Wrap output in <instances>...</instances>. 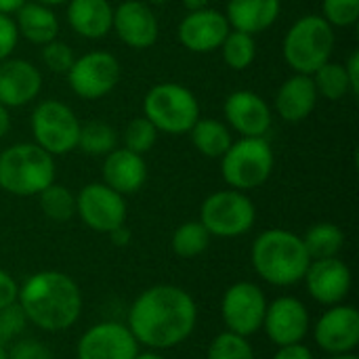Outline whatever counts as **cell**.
I'll list each match as a JSON object with an SVG mask.
<instances>
[{
	"mask_svg": "<svg viewBox=\"0 0 359 359\" xmlns=\"http://www.w3.org/2000/svg\"><path fill=\"white\" fill-rule=\"evenodd\" d=\"M19 42V32L15 25V19L11 15L0 13V61L8 59Z\"/></svg>",
	"mask_w": 359,
	"mask_h": 359,
	"instance_id": "cell-39",
	"label": "cell"
},
{
	"mask_svg": "<svg viewBox=\"0 0 359 359\" xmlns=\"http://www.w3.org/2000/svg\"><path fill=\"white\" fill-rule=\"evenodd\" d=\"M227 124L242 137H265L271 128V107L252 90H236L223 103Z\"/></svg>",
	"mask_w": 359,
	"mask_h": 359,
	"instance_id": "cell-19",
	"label": "cell"
},
{
	"mask_svg": "<svg viewBox=\"0 0 359 359\" xmlns=\"http://www.w3.org/2000/svg\"><path fill=\"white\" fill-rule=\"evenodd\" d=\"M143 116L158 128V133L185 135L200 118V103L187 86L162 82L147 90L143 99Z\"/></svg>",
	"mask_w": 359,
	"mask_h": 359,
	"instance_id": "cell-7",
	"label": "cell"
},
{
	"mask_svg": "<svg viewBox=\"0 0 359 359\" xmlns=\"http://www.w3.org/2000/svg\"><path fill=\"white\" fill-rule=\"evenodd\" d=\"M206 359H257L255 349L246 337L233 334L229 330L217 334L208 347Z\"/></svg>",
	"mask_w": 359,
	"mask_h": 359,
	"instance_id": "cell-33",
	"label": "cell"
},
{
	"mask_svg": "<svg viewBox=\"0 0 359 359\" xmlns=\"http://www.w3.org/2000/svg\"><path fill=\"white\" fill-rule=\"evenodd\" d=\"M334 50V27L322 15H303L284 36L282 55L294 74L311 76Z\"/></svg>",
	"mask_w": 359,
	"mask_h": 359,
	"instance_id": "cell-5",
	"label": "cell"
},
{
	"mask_svg": "<svg viewBox=\"0 0 359 359\" xmlns=\"http://www.w3.org/2000/svg\"><path fill=\"white\" fill-rule=\"evenodd\" d=\"M156 141H158V128L145 116L133 118L124 128V147L139 156L151 151Z\"/></svg>",
	"mask_w": 359,
	"mask_h": 359,
	"instance_id": "cell-34",
	"label": "cell"
},
{
	"mask_svg": "<svg viewBox=\"0 0 359 359\" xmlns=\"http://www.w3.org/2000/svg\"><path fill=\"white\" fill-rule=\"evenodd\" d=\"M198 324L194 297L172 284H158L143 290L128 309V328L139 345L151 351H166L185 343Z\"/></svg>",
	"mask_w": 359,
	"mask_h": 359,
	"instance_id": "cell-1",
	"label": "cell"
},
{
	"mask_svg": "<svg viewBox=\"0 0 359 359\" xmlns=\"http://www.w3.org/2000/svg\"><path fill=\"white\" fill-rule=\"evenodd\" d=\"M27 324L44 332H63L72 328L82 313V292L63 271L46 269L29 276L17 294Z\"/></svg>",
	"mask_w": 359,
	"mask_h": 359,
	"instance_id": "cell-2",
	"label": "cell"
},
{
	"mask_svg": "<svg viewBox=\"0 0 359 359\" xmlns=\"http://www.w3.org/2000/svg\"><path fill=\"white\" fill-rule=\"evenodd\" d=\"M303 244L311 261L330 259V257H339V252L343 250L345 233L334 223H318L307 229V233L303 236Z\"/></svg>",
	"mask_w": 359,
	"mask_h": 359,
	"instance_id": "cell-27",
	"label": "cell"
},
{
	"mask_svg": "<svg viewBox=\"0 0 359 359\" xmlns=\"http://www.w3.org/2000/svg\"><path fill=\"white\" fill-rule=\"evenodd\" d=\"M303 282L307 286L309 297L316 303L324 307H332L349 297L353 278L345 261H341L339 257H330V259L311 261Z\"/></svg>",
	"mask_w": 359,
	"mask_h": 359,
	"instance_id": "cell-17",
	"label": "cell"
},
{
	"mask_svg": "<svg viewBox=\"0 0 359 359\" xmlns=\"http://www.w3.org/2000/svg\"><path fill=\"white\" fill-rule=\"evenodd\" d=\"M139 343L130 328L120 322H99L90 326L76 345L78 359H135Z\"/></svg>",
	"mask_w": 359,
	"mask_h": 359,
	"instance_id": "cell-15",
	"label": "cell"
},
{
	"mask_svg": "<svg viewBox=\"0 0 359 359\" xmlns=\"http://www.w3.org/2000/svg\"><path fill=\"white\" fill-rule=\"evenodd\" d=\"M76 215L88 229L109 233L126 223V202L124 196L107 187L103 181L90 183L76 196Z\"/></svg>",
	"mask_w": 359,
	"mask_h": 359,
	"instance_id": "cell-12",
	"label": "cell"
},
{
	"mask_svg": "<svg viewBox=\"0 0 359 359\" xmlns=\"http://www.w3.org/2000/svg\"><path fill=\"white\" fill-rule=\"evenodd\" d=\"M229 32L231 27L225 13L208 6L202 11L187 13L179 23L177 36L181 46H185L191 53L204 55V53L219 50Z\"/></svg>",
	"mask_w": 359,
	"mask_h": 359,
	"instance_id": "cell-18",
	"label": "cell"
},
{
	"mask_svg": "<svg viewBox=\"0 0 359 359\" xmlns=\"http://www.w3.org/2000/svg\"><path fill=\"white\" fill-rule=\"evenodd\" d=\"M147 4H166V2H170V0H145Z\"/></svg>",
	"mask_w": 359,
	"mask_h": 359,
	"instance_id": "cell-50",
	"label": "cell"
},
{
	"mask_svg": "<svg viewBox=\"0 0 359 359\" xmlns=\"http://www.w3.org/2000/svg\"><path fill=\"white\" fill-rule=\"evenodd\" d=\"M34 2L44 4V6H48V8H55V6H63V4H67L69 0H34Z\"/></svg>",
	"mask_w": 359,
	"mask_h": 359,
	"instance_id": "cell-48",
	"label": "cell"
},
{
	"mask_svg": "<svg viewBox=\"0 0 359 359\" xmlns=\"http://www.w3.org/2000/svg\"><path fill=\"white\" fill-rule=\"evenodd\" d=\"M101 175L107 187H111L120 196H130V194H137L145 185L147 164L143 156L126 147H116L114 151L105 156Z\"/></svg>",
	"mask_w": 359,
	"mask_h": 359,
	"instance_id": "cell-21",
	"label": "cell"
},
{
	"mask_svg": "<svg viewBox=\"0 0 359 359\" xmlns=\"http://www.w3.org/2000/svg\"><path fill=\"white\" fill-rule=\"evenodd\" d=\"M27 320L21 311V307L15 303L0 311V345L11 343L15 337H19L25 328Z\"/></svg>",
	"mask_w": 359,
	"mask_h": 359,
	"instance_id": "cell-37",
	"label": "cell"
},
{
	"mask_svg": "<svg viewBox=\"0 0 359 359\" xmlns=\"http://www.w3.org/2000/svg\"><path fill=\"white\" fill-rule=\"evenodd\" d=\"M40 210L55 223H65L76 215V196L59 183H50L38 194Z\"/></svg>",
	"mask_w": 359,
	"mask_h": 359,
	"instance_id": "cell-32",
	"label": "cell"
},
{
	"mask_svg": "<svg viewBox=\"0 0 359 359\" xmlns=\"http://www.w3.org/2000/svg\"><path fill=\"white\" fill-rule=\"evenodd\" d=\"M311 328L309 309L297 297H278L276 301L267 303L265 318L261 330H265L267 339L278 345H294L303 343Z\"/></svg>",
	"mask_w": 359,
	"mask_h": 359,
	"instance_id": "cell-14",
	"label": "cell"
},
{
	"mask_svg": "<svg viewBox=\"0 0 359 359\" xmlns=\"http://www.w3.org/2000/svg\"><path fill=\"white\" fill-rule=\"evenodd\" d=\"M318 90L313 78L307 74H292L276 93V111L284 122H303L318 105Z\"/></svg>",
	"mask_w": 359,
	"mask_h": 359,
	"instance_id": "cell-22",
	"label": "cell"
},
{
	"mask_svg": "<svg viewBox=\"0 0 359 359\" xmlns=\"http://www.w3.org/2000/svg\"><path fill=\"white\" fill-rule=\"evenodd\" d=\"M55 177V156L36 143H15L0 154V189L11 196H38Z\"/></svg>",
	"mask_w": 359,
	"mask_h": 359,
	"instance_id": "cell-4",
	"label": "cell"
},
{
	"mask_svg": "<svg viewBox=\"0 0 359 359\" xmlns=\"http://www.w3.org/2000/svg\"><path fill=\"white\" fill-rule=\"evenodd\" d=\"M27 0H0V13L2 15H15Z\"/></svg>",
	"mask_w": 359,
	"mask_h": 359,
	"instance_id": "cell-44",
	"label": "cell"
},
{
	"mask_svg": "<svg viewBox=\"0 0 359 359\" xmlns=\"http://www.w3.org/2000/svg\"><path fill=\"white\" fill-rule=\"evenodd\" d=\"M311 78H313L318 95L328 99V101H341L347 95H351L349 78H347V72H345L343 63L326 61L320 69H316L311 74Z\"/></svg>",
	"mask_w": 359,
	"mask_h": 359,
	"instance_id": "cell-30",
	"label": "cell"
},
{
	"mask_svg": "<svg viewBox=\"0 0 359 359\" xmlns=\"http://www.w3.org/2000/svg\"><path fill=\"white\" fill-rule=\"evenodd\" d=\"M219 50H221L223 61L227 63V67H231L233 72H244L257 59V40L250 34L231 29L225 36V40H223Z\"/></svg>",
	"mask_w": 359,
	"mask_h": 359,
	"instance_id": "cell-29",
	"label": "cell"
},
{
	"mask_svg": "<svg viewBox=\"0 0 359 359\" xmlns=\"http://www.w3.org/2000/svg\"><path fill=\"white\" fill-rule=\"evenodd\" d=\"M313 339L328 355L353 353L359 345V311L345 303L328 307L313 326Z\"/></svg>",
	"mask_w": 359,
	"mask_h": 359,
	"instance_id": "cell-13",
	"label": "cell"
},
{
	"mask_svg": "<svg viewBox=\"0 0 359 359\" xmlns=\"http://www.w3.org/2000/svg\"><path fill=\"white\" fill-rule=\"evenodd\" d=\"M219 160L225 183L238 191H250L267 183L276 164L273 149L265 137H242Z\"/></svg>",
	"mask_w": 359,
	"mask_h": 359,
	"instance_id": "cell-6",
	"label": "cell"
},
{
	"mask_svg": "<svg viewBox=\"0 0 359 359\" xmlns=\"http://www.w3.org/2000/svg\"><path fill=\"white\" fill-rule=\"evenodd\" d=\"M65 76L74 95L95 101L107 97L118 86L122 69L120 61L111 53L90 50L82 57H76Z\"/></svg>",
	"mask_w": 359,
	"mask_h": 359,
	"instance_id": "cell-10",
	"label": "cell"
},
{
	"mask_svg": "<svg viewBox=\"0 0 359 359\" xmlns=\"http://www.w3.org/2000/svg\"><path fill=\"white\" fill-rule=\"evenodd\" d=\"M111 29L118 40L135 50L151 48L160 36V23L156 13L145 0H124L114 8Z\"/></svg>",
	"mask_w": 359,
	"mask_h": 359,
	"instance_id": "cell-16",
	"label": "cell"
},
{
	"mask_svg": "<svg viewBox=\"0 0 359 359\" xmlns=\"http://www.w3.org/2000/svg\"><path fill=\"white\" fill-rule=\"evenodd\" d=\"M267 309L265 292L255 282L231 284L221 301V318L229 332L252 337L261 330Z\"/></svg>",
	"mask_w": 359,
	"mask_h": 359,
	"instance_id": "cell-11",
	"label": "cell"
},
{
	"mask_svg": "<svg viewBox=\"0 0 359 359\" xmlns=\"http://www.w3.org/2000/svg\"><path fill=\"white\" fill-rule=\"evenodd\" d=\"M257 208L246 191L221 189L200 206V223L215 238H240L255 227Z\"/></svg>",
	"mask_w": 359,
	"mask_h": 359,
	"instance_id": "cell-8",
	"label": "cell"
},
{
	"mask_svg": "<svg viewBox=\"0 0 359 359\" xmlns=\"http://www.w3.org/2000/svg\"><path fill=\"white\" fill-rule=\"evenodd\" d=\"M183 6L187 8V13L191 11H202L210 6V0H183Z\"/></svg>",
	"mask_w": 359,
	"mask_h": 359,
	"instance_id": "cell-46",
	"label": "cell"
},
{
	"mask_svg": "<svg viewBox=\"0 0 359 359\" xmlns=\"http://www.w3.org/2000/svg\"><path fill=\"white\" fill-rule=\"evenodd\" d=\"M69 27L88 40H99L111 32L114 6L109 0H69L65 4Z\"/></svg>",
	"mask_w": 359,
	"mask_h": 359,
	"instance_id": "cell-23",
	"label": "cell"
},
{
	"mask_svg": "<svg viewBox=\"0 0 359 359\" xmlns=\"http://www.w3.org/2000/svg\"><path fill=\"white\" fill-rule=\"evenodd\" d=\"M107 236H109L111 244H114V246H120V248L128 246V244H130V240H133V233H130V229H128L126 225L116 227V229H114V231H109Z\"/></svg>",
	"mask_w": 359,
	"mask_h": 359,
	"instance_id": "cell-43",
	"label": "cell"
},
{
	"mask_svg": "<svg viewBox=\"0 0 359 359\" xmlns=\"http://www.w3.org/2000/svg\"><path fill=\"white\" fill-rule=\"evenodd\" d=\"M80 120L74 109L61 101L46 99L40 101L32 111V137L50 156H65L78 145Z\"/></svg>",
	"mask_w": 359,
	"mask_h": 359,
	"instance_id": "cell-9",
	"label": "cell"
},
{
	"mask_svg": "<svg viewBox=\"0 0 359 359\" xmlns=\"http://www.w3.org/2000/svg\"><path fill=\"white\" fill-rule=\"evenodd\" d=\"M42 74L25 59H4L0 61V105L13 109L23 107L40 95Z\"/></svg>",
	"mask_w": 359,
	"mask_h": 359,
	"instance_id": "cell-20",
	"label": "cell"
},
{
	"mask_svg": "<svg viewBox=\"0 0 359 359\" xmlns=\"http://www.w3.org/2000/svg\"><path fill=\"white\" fill-rule=\"evenodd\" d=\"M345 65V72H347V78H349V86H351V95H358L359 93V50H353L347 59Z\"/></svg>",
	"mask_w": 359,
	"mask_h": 359,
	"instance_id": "cell-42",
	"label": "cell"
},
{
	"mask_svg": "<svg viewBox=\"0 0 359 359\" xmlns=\"http://www.w3.org/2000/svg\"><path fill=\"white\" fill-rule=\"evenodd\" d=\"M74 50L67 42L55 38L46 44H42V63L55 72V74H67V69L74 63Z\"/></svg>",
	"mask_w": 359,
	"mask_h": 359,
	"instance_id": "cell-36",
	"label": "cell"
},
{
	"mask_svg": "<svg viewBox=\"0 0 359 359\" xmlns=\"http://www.w3.org/2000/svg\"><path fill=\"white\" fill-rule=\"evenodd\" d=\"M17 294H19V284L15 282V278L8 271L0 269V311L15 305Z\"/></svg>",
	"mask_w": 359,
	"mask_h": 359,
	"instance_id": "cell-40",
	"label": "cell"
},
{
	"mask_svg": "<svg viewBox=\"0 0 359 359\" xmlns=\"http://www.w3.org/2000/svg\"><path fill=\"white\" fill-rule=\"evenodd\" d=\"M326 359H359L355 353H341V355H328Z\"/></svg>",
	"mask_w": 359,
	"mask_h": 359,
	"instance_id": "cell-49",
	"label": "cell"
},
{
	"mask_svg": "<svg viewBox=\"0 0 359 359\" xmlns=\"http://www.w3.org/2000/svg\"><path fill=\"white\" fill-rule=\"evenodd\" d=\"M6 359H55V355L44 343L36 339H23L6 351Z\"/></svg>",
	"mask_w": 359,
	"mask_h": 359,
	"instance_id": "cell-38",
	"label": "cell"
},
{
	"mask_svg": "<svg viewBox=\"0 0 359 359\" xmlns=\"http://www.w3.org/2000/svg\"><path fill=\"white\" fill-rule=\"evenodd\" d=\"M0 359H6V347L0 345Z\"/></svg>",
	"mask_w": 359,
	"mask_h": 359,
	"instance_id": "cell-51",
	"label": "cell"
},
{
	"mask_svg": "<svg viewBox=\"0 0 359 359\" xmlns=\"http://www.w3.org/2000/svg\"><path fill=\"white\" fill-rule=\"evenodd\" d=\"M86 156H107L118 147V133L111 124L101 120H90L80 124L78 145Z\"/></svg>",
	"mask_w": 359,
	"mask_h": 359,
	"instance_id": "cell-28",
	"label": "cell"
},
{
	"mask_svg": "<svg viewBox=\"0 0 359 359\" xmlns=\"http://www.w3.org/2000/svg\"><path fill=\"white\" fill-rule=\"evenodd\" d=\"M282 11V0H229L225 17L231 29L244 34H261L269 29Z\"/></svg>",
	"mask_w": 359,
	"mask_h": 359,
	"instance_id": "cell-24",
	"label": "cell"
},
{
	"mask_svg": "<svg viewBox=\"0 0 359 359\" xmlns=\"http://www.w3.org/2000/svg\"><path fill=\"white\" fill-rule=\"evenodd\" d=\"M250 263L261 280L286 288L303 282L311 259L301 236L288 229H267L252 242Z\"/></svg>",
	"mask_w": 359,
	"mask_h": 359,
	"instance_id": "cell-3",
	"label": "cell"
},
{
	"mask_svg": "<svg viewBox=\"0 0 359 359\" xmlns=\"http://www.w3.org/2000/svg\"><path fill=\"white\" fill-rule=\"evenodd\" d=\"M172 250L177 257L181 259H196L200 257L208 244H210V233L206 231V227L200 221H187L183 225H179L172 233Z\"/></svg>",
	"mask_w": 359,
	"mask_h": 359,
	"instance_id": "cell-31",
	"label": "cell"
},
{
	"mask_svg": "<svg viewBox=\"0 0 359 359\" xmlns=\"http://www.w3.org/2000/svg\"><path fill=\"white\" fill-rule=\"evenodd\" d=\"M189 137L194 147L206 158H221L233 143L229 126L215 118H198L189 130Z\"/></svg>",
	"mask_w": 359,
	"mask_h": 359,
	"instance_id": "cell-26",
	"label": "cell"
},
{
	"mask_svg": "<svg viewBox=\"0 0 359 359\" xmlns=\"http://www.w3.org/2000/svg\"><path fill=\"white\" fill-rule=\"evenodd\" d=\"M15 25L19 36H23L32 44H46L57 38L59 34V19L53 8L38 4V2H25L15 13Z\"/></svg>",
	"mask_w": 359,
	"mask_h": 359,
	"instance_id": "cell-25",
	"label": "cell"
},
{
	"mask_svg": "<svg viewBox=\"0 0 359 359\" xmlns=\"http://www.w3.org/2000/svg\"><path fill=\"white\" fill-rule=\"evenodd\" d=\"M322 17L332 27H351L359 19V0H322Z\"/></svg>",
	"mask_w": 359,
	"mask_h": 359,
	"instance_id": "cell-35",
	"label": "cell"
},
{
	"mask_svg": "<svg viewBox=\"0 0 359 359\" xmlns=\"http://www.w3.org/2000/svg\"><path fill=\"white\" fill-rule=\"evenodd\" d=\"M273 359H316L311 349L303 343H294V345H284V347H278Z\"/></svg>",
	"mask_w": 359,
	"mask_h": 359,
	"instance_id": "cell-41",
	"label": "cell"
},
{
	"mask_svg": "<svg viewBox=\"0 0 359 359\" xmlns=\"http://www.w3.org/2000/svg\"><path fill=\"white\" fill-rule=\"evenodd\" d=\"M135 359H164L162 355H160V351H139L137 355H135Z\"/></svg>",
	"mask_w": 359,
	"mask_h": 359,
	"instance_id": "cell-47",
	"label": "cell"
},
{
	"mask_svg": "<svg viewBox=\"0 0 359 359\" xmlns=\"http://www.w3.org/2000/svg\"><path fill=\"white\" fill-rule=\"evenodd\" d=\"M11 130V114H8V107L0 105V139Z\"/></svg>",
	"mask_w": 359,
	"mask_h": 359,
	"instance_id": "cell-45",
	"label": "cell"
}]
</instances>
